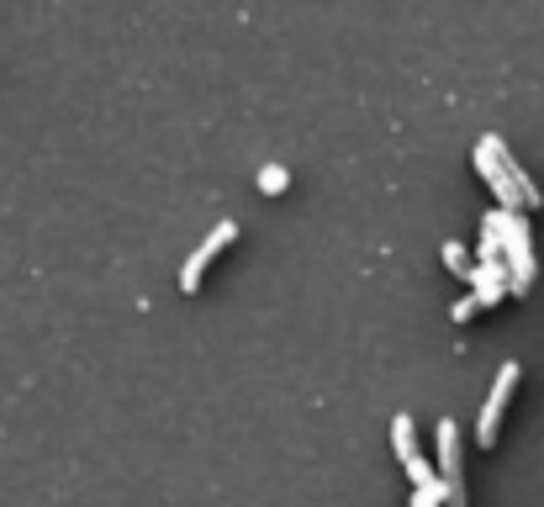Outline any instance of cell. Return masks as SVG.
Masks as SVG:
<instances>
[{
    "instance_id": "cell-7",
    "label": "cell",
    "mask_w": 544,
    "mask_h": 507,
    "mask_svg": "<svg viewBox=\"0 0 544 507\" xmlns=\"http://www.w3.org/2000/svg\"><path fill=\"white\" fill-rule=\"evenodd\" d=\"M391 449H397L402 460L418 455V423H412L407 412H402V418H391Z\"/></svg>"
},
{
    "instance_id": "cell-10",
    "label": "cell",
    "mask_w": 544,
    "mask_h": 507,
    "mask_svg": "<svg viewBox=\"0 0 544 507\" xmlns=\"http://www.w3.org/2000/svg\"><path fill=\"white\" fill-rule=\"evenodd\" d=\"M476 312H481V302H476V291H471V296H460V302L449 307V317H455V323H471Z\"/></svg>"
},
{
    "instance_id": "cell-4",
    "label": "cell",
    "mask_w": 544,
    "mask_h": 507,
    "mask_svg": "<svg viewBox=\"0 0 544 507\" xmlns=\"http://www.w3.org/2000/svg\"><path fill=\"white\" fill-rule=\"evenodd\" d=\"M233 238H238V222H228V217H222L217 228L196 243V254L185 259V270H180V291H185V296H191V291H201V275H206V265H212V259H217L222 249H228Z\"/></svg>"
},
{
    "instance_id": "cell-5",
    "label": "cell",
    "mask_w": 544,
    "mask_h": 507,
    "mask_svg": "<svg viewBox=\"0 0 544 507\" xmlns=\"http://www.w3.org/2000/svg\"><path fill=\"white\" fill-rule=\"evenodd\" d=\"M471 291H476V302H481V307H497L502 296H513V275H508V259H476Z\"/></svg>"
},
{
    "instance_id": "cell-8",
    "label": "cell",
    "mask_w": 544,
    "mask_h": 507,
    "mask_svg": "<svg viewBox=\"0 0 544 507\" xmlns=\"http://www.w3.org/2000/svg\"><path fill=\"white\" fill-rule=\"evenodd\" d=\"M402 465H407V476H412V486H439V481H444V476H439V471H434V465H428L423 455H407Z\"/></svg>"
},
{
    "instance_id": "cell-1",
    "label": "cell",
    "mask_w": 544,
    "mask_h": 507,
    "mask_svg": "<svg viewBox=\"0 0 544 507\" xmlns=\"http://www.w3.org/2000/svg\"><path fill=\"white\" fill-rule=\"evenodd\" d=\"M508 159H513V148L502 143L497 133H486V138L476 143V154H471L476 175L497 191V201H502V206H513V212H523V196H518V185H513V175H508Z\"/></svg>"
},
{
    "instance_id": "cell-3",
    "label": "cell",
    "mask_w": 544,
    "mask_h": 507,
    "mask_svg": "<svg viewBox=\"0 0 544 507\" xmlns=\"http://www.w3.org/2000/svg\"><path fill=\"white\" fill-rule=\"evenodd\" d=\"M513 386H518V360H508V365L497 370L492 397H486L481 418H476V444H481V449L497 444V428H502V412H508V402H513Z\"/></svg>"
},
{
    "instance_id": "cell-6",
    "label": "cell",
    "mask_w": 544,
    "mask_h": 507,
    "mask_svg": "<svg viewBox=\"0 0 544 507\" xmlns=\"http://www.w3.org/2000/svg\"><path fill=\"white\" fill-rule=\"evenodd\" d=\"M439 254H444V270H449V275H460L465 286H471V275H476V259L465 254V243H455V238H449V243H444Z\"/></svg>"
},
{
    "instance_id": "cell-2",
    "label": "cell",
    "mask_w": 544,
    "mask_h": 507,
    "mask_svg": "<svg viewBox=\"0 0 544 507\" xmlns=\"http://www.w3.org/2000/svg\"><path fill=\"white\" fill-rule=\"evenodd\" d=\"M502 259H508V275H513V296H529L534 291V238L518 212H508V228H502Z\"/></svg>"
},
{
    "instance_id": "cell-9",
    "label": "cell",
    "mask_w": 544,
    "mask_h": 507,
    "mask_svg": "<svg viewBox=\"0 0 544 507\" xmlns=\"http://www.w3.org/2000/svg\"><path fill=\"white\" fill-rule=\"evenodd\" d=\"M259 191H270V196H280V191H286V169H280V164H270L265 175H259Z\"/></svg>"
}]
</instances>
